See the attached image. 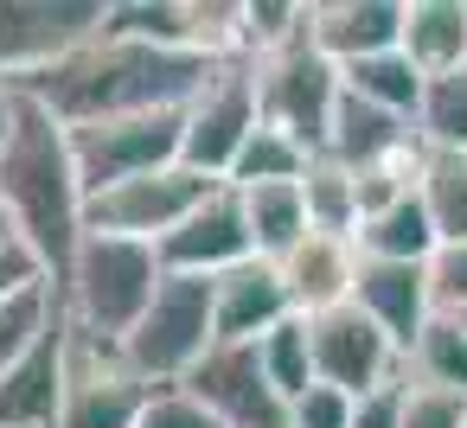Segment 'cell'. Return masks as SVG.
I'll return each mask as SVG.
<instances>
[{"label": "cell", "instance_id": "cell-18", "mask_svg": "<svg viewBox=\"0 0 467 428\" xmlns=\"http://www.w3.org/2000/svg\"><path fill=\"white\" fill-rule=\"evenodd\" d=\"M422 141H416V122L410 116H390V109H378V103H365V97H339V109H333V128H327V160H339L346 173H371V167H390V160H403V154H416Z\"/></svg>", "mask_w": 467, "mask_h": 428}, {"label": "cell", "instance_id": "cell-35", "mask_svg": "<svg viewBox=\"0 0 467 428\" xmlns=\"http://www.w3.org/2000/svg\"><path fill=\"white\" fill-rule=\"evenodd\" d=\"M39 281H46L39 256H33L20 237H7V243H0V307H7L14 294H26V288H39Z\"/></svg>", "mask_w": 467, "mask_h": 428}, {"label": "cell", "instance_id": "cell-33", "mask_svg": "<svg viewBox=\"0 0 467 428\" xmlns=\"http://www.w3.org/2000/svg\"><path fill=\"white\" fill-rule=\"evenodd\" d=\"M429 288H435V313H467V243H441L435 250Z\"/></svg>", "mask_w": 467, "mask_h": 428}, {"label": "cell", "instance_id": "cell-7", "mask_svg": "<svg viewBox=\"0 0 467 428\" xmlns=\"http://www.w3.org/2000/svg\"><path fill=\"white\" fill-rule=\"evenodd\" d=\"M263 128V97H256V58H231L205 77V90L186 103V148L180 167L205 179H231L244 141Z\"/></svg>", "mask_w": 467, "mask_h": 428}, {"label": "cell", "instance_id": "cell-31", "mask_svg": "<svg viewBox=\"0 0 467 428\" xmlns=\"http://www.w3.org/2000/svg\"><path fill=\"white\" fill-rule=\"evenodd\" d=\"M403 428H467V396L403 377Z\"/></svg>", "mask_w": 467, "mask_h": 428}, {"label": "cell", "instance_id": "cell-10", "mask_svg": "<svg viewBox=\"0 0 467 428\" xmlns=\"http://www.w3.org/2000/svg\"><path fill=\"white\" fill-rule=\"evenodd\" d=\"M109 20V0H0V77L20 84L84 39H97Z\"/></svg>", "mask_w": 467, "mask_h": 428}, {"label": "cell", "instance_id": "cell-14", "mask_svg": "<svg viewBox=\"0 0 467 428\" xmlns=\"http://www.w3.org/2000/svg\"><path fill=\"white\" fill-rule=\"evenodd\" d=\"M65 345H71V307L58 294V313L26 345V358L0 377V428H58L65 403Z\"/></svg>", "mask_w": 467, "mask_h": 428}, {"label": "cell", "instance_id": "cell-32", "mask_svg": "<svg viewBox=\"0 0 467 428\" xmlns=\"http://www.w3.org/2000/svg\"><path fill=\"white\" fill-rule=\"evenodd\" d=\"M135 428H224V422H218L199 396H186V390L173 383V390H154V396H148V409H141Z\"/></svg>", "mask_w": 467, "mask_h": 428}, {"label": "cell", "instance_id": "cell-38", "mask_svg": "<svg viewBox=\"0 0 467 428\" xmlns=\"http://www.w3.org/2000/svg\"><path fill=\"white\" fill-rule=\"evenodd\" d=\"M14 237V224H7V205H0V243H7Z\"/></svg>", "mask_w": 467, "mask_h": 428}, {"label": "cell", "instance_id": "cell-21", "mask_svg": "<svg viewBox=\"0 0 467 428\" xmlns=\"http://www.w3.org/2000/svg\"><path fill=\"white\" fill-rule=\"evenodd\" d=\"M352 243H358L365 262H435V250H441V237H435V224H429L416 192L384 205L378 218H365Z\"/></svg>", "mask_w": 467, "mask_h": 428}, {"label": "cell", "instance_id": "cell-27", "mask_svg": "<svg viewBox=\"0 0 467 428\" xmlns=\"http://www.w3.org/2000/svg\"><path fill=\"white\" fill-rule=\"evenodd\" d=\"M307 167H314V154H307L295 135H282V128L263 122V128L244 141V154H237V167H231L224 186H237V192H250V186H301Z\"/></svg>", "mask_w": 467, "mask_h": 428}, {"label": "cell", "instance_id": "cell-12", "mask_svg": "<svg viewBox=\"0 0 467 428\" xmlns=\"http://www.w3.org/2000/svg\"><path fill=\"white\" fill-rule=\"evenodd\" d=\"M180 390L199 396L224 428H288V396L269 383L256 345H212Z\"/></svg>", "mask_w": 467, "mask_h": 428}, {"label": "cell", "instance_id": "cell-36", "mask_svg": "<svg viewBox=\"0 0 467 428\" xmlns=\"http://www.w3.org/2000/svg\"><path fill=\"white\" fill-rule=\"evenodd\" d=\"M352 428H403V377L352 396Z\"/></svg>", "mask_w": 467, "mask_h": 428}, {"label": "cell", "instance_id": "cell-9", "mask_svg": "<svg viewBox=\"0 0 467 428\" xmlns=\"http://www.w3.org/2000/svg\"><path fill=\"white\" fill-rule=\"evenodd\" d=\"M256 97H263V122L269 128H282L307 154H320L346 84H339V65L320 58L314 39H307V46H288L275 58H256Z\"/></svg>", "mask_w": 467, "mask_h": 428}, {"label": "cell", "instance_id": "cell-23", "mask_svg": "<svg viewBox=\"0 0 467 428\" xmlns=\"http://www.w3.org/2000/svg\"><path fill=\"white\" fill-rule=\"evenodd\" d=\"M301 199H307V230L320 237H358V173H346L339 160L314 154V167L301 173Z\"/></svg>", "mask_w": 467, "mask_h": 428}, {"label": "cell", "instance_id": "cell-8", "mask_svg": "<svg viewBox=\"0 0 467 428\" xmlns=\"http://www.w3.org/2000/svg\"><path fill=\"white\" fill-rule=\"evenodd\" d=\"M180 148H186V109L71 128V160H78L84 199H97V192H109V186H129V179H141V173L180 167Z\"/></svg>", "mask_w": 467, "mask_h": 428}, {"label": "cell", "instance_id": "cell-22", "mask_svg": "<svg viewBox=\"0 0 467 428\" xmlns=\"http://www.w3.org/2000/svg\"><path fill=\"white\" fill-rule=\"evenodd\" d=\"M416 199H422V211H429V224H435L441 243H467V154L422 148Z\"/></svg>", "mask_w": 467, "mask_h": 428}, {"label": "cell", "instance_id": "cell-25", "mask_svg": "<svg viewBox=\"0 0 467 428\" xmlns=\"http://www.w3.org/2000/svg\"><path fill=\"white\" fill-rule=\"evenodd\" d=\"M339 84L352 90V97H365V103H378V109H390V116H410L416 122V109H422V71L403 58V52H378V58H358V65H346L339 71Z\"/></svg>", "mask_w": 467, "mask_h": 428}, {"label": "cell", "instance_id": "cell-11", "mask_svg": "<svg viewBox=\"0 0 467 428\" xmlns=\"http://www.w3.org/2000/svg\"><path fill=\"white\" fill-rule=\"evenodd\" d=\"M307 332H314V377L327 390H339V396H365V390L403 377V345L358 307L314 313Z\"/></svg>", "mask_w": 467, "mask_h": 428}, {"label": "cell", "instance_id": "cell-37", "mask_svg": "<svg viewBox=\"0 0 467 428\" xmlns=\"http://www.w3.org/2000/svg\"><path fill=\"white\" fill-rule=\"evenodd\" d=\"M14 109H20V90L0 77V148H7V135H14Z\"/></svg>", "mask_w": 467, "mask_h": 428}, {"label": "cell", "instance_id": "cell-13", "mask_svg": "<svg viewBox=\"0 0 467 428\" xmlns=\"http://www.w3.org/2000/svg\"><path fill=\"white\" fill-rule=\"evenodd\" d=\"M250 256H256V243H250V218H244V192H237V186H218V192L161 243L167 275H205V281H218L224 269H237V262H250Z\"/></svg>", "mask_w": 467, "mask_h": 428}, {"label": "cell", "instance_id": "cell-3", "mask_svg": "<svg viewBox=\"0 0 467 428\" xmlns=\"http://www.w3.org/2000/svg\"><path fill=\"white\" fill-rule=\"evenodd\" d=\"M167 262L154 243H129V237H84L78 269L65 281V307L78 326L103 332V339H129L135 320L148 313V301L161 294Z\"/></svg>", "mask_w": 467, "mask_h": 428}, {"label": "cell", "instance_id": "cell-6", "mask_svg": "<svg viewBox=\"0 0 467 428\" xmlns=\"http://www.w3.org/2000/svg\"><path fill=\"white\" fill-rule=\"evenodd\" d=\"M224 179H205L192 167H161L141 173L129 186H109L97 199H84V237H129V243H167Z\"/></svg>", "mask_w": 467, "mask_h": 428}, {"label": "cell", "instance_id": "cell-19", "mask_svg": "<svg viewBox=\"0 0 467 428\" xmlns=\"http://www.w3.org/2000/svg\"><path fill=\"white\" fill-rule=\"evenodd\" d=\"M282 281H288V301L295 313H333V307H352V288H358V243L352 237H320L307 230L282 262Z\"/></svg>", "mask_w": 467, "mask_h": 428}, {"label": "cell", "instance_id": "cell-30", "mask_svg": "<svg viewBox=\"0 0 467 428\" xmlns=\"http://www.w3.org/2000/svg\"><path fill=\"white\" fill-rule=\"evenodd\" d=\"M52 313H58V288L52 281H39V288H26V294H14L7 307H0V377L26 358V345L46 332Z\"/></svg>", "mask_w": 467, "mask_h": 428}, {"label": "cell", "instance_id": "cell-17", "mask_svg": "<svg viewBox=\"0 0 467 428\" xmlns=\"http://www.w3.org/2000/svg\"><path fill=\"white\" fill-rule=\"evenodd\" d=\"M403 46V0H314V52L339 71Z\"/></svg>", "mask_w": 467, "mask_h": 428}, {"label": "cell", "instance_id": "cell-34", "mask_svg": "<svg viewBox=\"0 0 467 428\" xmlns=\"http://www.w3.org/2000/svg\"><path fill=\"white\" fill-rule=\"evenodd\" d=\"M288 428H352V396H339V390L314 383L307 396H295V403H288Z\"/></svg>", "mask_w": 467, "mask_h": 428}, {"label": "cell", "instance_id": "cell-39", "mask_svg": "<svg viewBox=\"0 0 467 428\" xmlns=\"http://www.w3.org/2000/svg\"><path fill=\"white\" fill-rule=\"evenodd\" d=\"M454 320H461V326H467V313H454Z\"/></svg>", "mask_w": 467, "mask_h": 428}, {"label": "cell", "instance_id": "cell-4", "mask_svg": "<svg viewBox=\"0 0 467 428\" xmlns=\"http://www.w3.org/2000/svg\"><path fill=\"white\" fill-rule=\"evenodd\" d=\"M218 345V313H212V281L205 275H167L161 294L148 301V313L135 320V332L122 339L129 364L154 383L173 390L186 383V371Z\"/></svg>", "mask_w": 467, "mask_h": 428}, {"label": "cell", "instance_id": "cell-24", "mask_svg": "<svg viewBox=\"0 0 467 428\" xmlns=\"http://www.w3.org/2000/svg\"><path fill=\"white\" fill-rule=\"evenodd\" d=\"M244 218H250L256 256H269V262H282L307 237V199H301V186H250L244 192Z\"/></svg>", "mask_w": 467, "mask_h": 428}, {"label": "cell", "instance_id": "cell-16", "mask_svg": "<svg viewBox=\"0 0 467 428\" xmlns=\"http://www.w3.org/2000/svg\"><path fill=\"white\" fill-rule=\"evenodd\" d=\"M352 307L371 313L403 352L422 339V326L435 320V288H429V262H365L358 256V288Z\"/></svg>", "mask_w": 467, "mask_h": 428}, {"label": "cell", "instance_id": "cell-1", "mask_svg": "<svg viewBox=\"0 0 467 428\" xmlns=\"http://www.w3.org/2000/svg\"><path fill=\"white\" fill-rule=\"evenodd\" d=\"M212 71H218L212 58L97 33V39H84L78 52H65L58 65L20 77L14 90L33 97L39 109H52L65 128H90V122H122V116L186 109V103L205 90Z\"/></svg>", "mask_w": 467, "mask_h": 428}, {"label": "cell", "instance_id": "cell-2", "mask_svg": "<svg viewBox=\"0 0 467 428\" xmlns=\"http://www.w3.org/2000/svg\"><path fill=\"white\" fill-rule=\"evenodd\" d=\"M0 205H7L14 237L39 256L46 281L65 294L84 250V179L71 160V128L33 97H20L14 135L0 148Z\"/></svg>", "mask_w": 467, "mask_h": 428}, {"label": "cell", "instance_id": "cell-26", "mask_svg": "<svg viewBox=\"0 0 467 428\" xmlns=\"http://www.w3.org/2000/svg\"><path fill=\"white\" fill-rule=\"evenodd\" d=\"M403 377L467 396V326H461L454 313H435V320L422 326V339L403 352Z\"/></svg>", "mask_w": 467, "mask_h": 428}, {"label": "cell", "instance_id": "cell-28", "mask_svg": "<svg viewBox=\"0 0 467 428\" xmlns=\"http://www.w3.org/2000/svg\"><path fill=\"white\" fill-rule=\"evenodd\" d=\"M256 352H263V371H269V383L295 403V396H307L320 377H314V332H307V313H288L275 332H263L256 339Z\"/></svg>", "mask_w": 467, "mask_h": 428}, {"label": "cell", "instance_id": "cell-20", "mask_svg": "<svg viewBox=\"0 0 467 428\" xmlns=\"http://www.w3.org/2000/svg\"><path fill=\"white\" fill-rule=\"evenodd\" d=\"M422 77L467 71V0H403V46Z\"/></svg>", "mask_w": 467, "mask_h": 428}, {"label": "cell", "instance_id": "cell-15", "mask_svg": "<svg viewBox=\"0 0 467 428\" xmlns=\"http://www.w3.org/2000/svg\"><path fill=\"white\" fill-rule=\"evenodd\" d=\"M212 313H218V345H256L295 313V301H288L282 269L269 256H250L212 281Z\"/></svg>", "mask_w": 467, "mask_h": 428}, {"label": "cell", "instance_id": "cell-5", "mask_svg": "<svg viewBox=\"0 0 467 428\" xmlns=\"http://www.w3.org/2000/svg\"><path fill=\"white\" fill-rule=\"evenodd\" d=\"M154 383L129 364L122 339H103L90 326L71 320V345H65V403H58V428H135L148 409Z\"/></svg>", "mask_w": 467, "mask_h": 428}, {"label": "cell", "instance_id": "cell-29", "mask_svg": "<svg viewBox=\"0 0 467 428\" xmlns=\"http://www.w3.org/2000/svg\"><path fill=\"white\" fill-rule=\"evenodd\" d=\"M416 141L422 148H441V154H467V71H448V77H429L422 84Z\"/></svg>", "mask_w": 467, "mask_h": 428}]
</instances>
